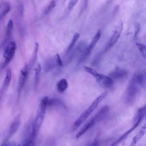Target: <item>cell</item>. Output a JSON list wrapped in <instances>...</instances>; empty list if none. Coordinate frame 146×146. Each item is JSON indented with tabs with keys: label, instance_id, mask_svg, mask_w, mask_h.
<instances>
[{
	"label": "cell",
	"instance_id": "obj_1",
	"mask_svg": "<svg viewBox=\"0 0 146 146\" xmlns=\"http://www.w3.org/2000/svg\"><path fill=\"white\" fill-rule=\"evenodd\" d=\"M48 98L47 96L44 97L39 106V108L36 113V115L35 116L34 123L33 124V128H32V131L31 133L30 137L35 140L36 139L39 131L40 130V127L43 123L44 115L46 113V111L47 109V102H48Z\"/></svg>",
	"mask_w": 146,
	"mask_h": 146
},
{
	"label": "cell",
	"instance_id": "obj_2",
	"mask_svg": "<svg viewBox=\"0 0 146 146\" xmlns=\"http://www.w3.org/2000/svg\"><path fill=\"white\" fill-rule=\"evenodd\" d=\"M108 91H106L99 95L90 105L87 109H86L80 115V116L76 120L74 124H73V129H75L78 127H79L82 123H83L90 116V115L92 113V112L98 106L99 104L102 102L107 96Z\"/></svg>",
	"mask_w": 146,
	"mask_h": 146
},
{
	"label": "cell",
	"instance_id": "obj_3",
	"mask_svg": "<svg viewBox=\"0 0 146 146\" xmlns=\"http://www.w3.org/2000/svg\"><path fill=\"white\" fill-rule=\"evenodd\" d=\"M110 108L108 106H106L102 108L91 119H90L79 131L76 133V138L80 137L84 133H85L89 129L94 126L95 123L102 120L108 113Z\"/></svg>",
	"mask_w": 146,
	"mask_h": 146
},
{
	"label": "cell",
	"instance_id": "obj_4",
	"mask_svg": "<svg viewBox=\"0 0 146 146\" xmlns=\"http://www.w3.org/2000/svg\"><path fill=\"white\" fill-rule=\"evenodd\" d=\"M145 115V107L144 106L143 107L140 108L136 112V114L135 116L134 119V124L133 125L128 129L127 132L123 133L120 137H119L117 140H116L111 146H117L122 141H123L131 133L137 126L140 124L141 121L143 120Z\"/></svg>",
	"mask_w": 146,
	"mask_h": 146
},
{
	"label": "cell",
	"instance_id": "obj_5",
	"mask_svg": "<svg viewBox=\"0 0 146 146\" xmlns=\"http://www.w3.org/2000/svg\"><path fill=\"white\" fill-rule=\"evenodd\" d=\"M83 68L86 72L92 75L95 78L97 82L102 87L109 88L113 86V80H112V79L109 76L99 73L94 68L86 66H84Z\"/></svg>",
	"mask_w": 146,
	"mask_h": 146
},
{
	"label": "cell",
	"instance_id": "obj_6",
	"mask_svg": "<svg viewBox=\"0 0 146 146\" xmlns=\"http://www.w3.org/2000/svg\"><path fill=\"white\" fill-rule=\"evenodd\" d=\"M140 87L141 86L132 78L127 90L126 102L127 103L132 104L135 102Z\"/></svg>",
	"mask_w": 146,
	"mask_h": 146
},
{
	"label": "cell",
	"instance_id": "obj_7",
	"mask_svg": "<svg viewBox=\"0 0 146 146\" xmlns=\"http://www.w3.org/2000/svg\"><path fill=\"white\" fill-rule=\"evenodd\" d=\"M17 50L16 44L14 41L10 42L6 47L3 53L4 62L2 64V67L5 68L13 60Z\"/></svg>",
	"mask_w": 146,
	"mask_h": 146
},
{
	"label": "cell",
	"instance_id": "obj_8",
	"mask_svg": "<svg viewBox=\"0 0 146 146\" xmlns=\"http://www.w3.org/2000/svg\"><path fill=\"white\" fill-rule=\"evenodd\" d=\"M29 72V68L28 64H25L21 70L19 76L18 82V94L19 96L21 91L25 87L27 78Z\"/></svg>",
	"mask_w": 146,
	"mask_h": 146
},
{
	"label": "cell",
	"instance_id": "obj_9",
	"mask_svg": "<svg viewBox=\"0 0 146 146\" xmlns=\"http://www.w3.org/2000/svg\"><path fill=\"white\" fill-rule=\"evenodd\" d=\"M101 35H102L101 30L99 29L98 30L96 33L95 34L90 44L88 45V46L87 47H86L85 50L83 52V54L82 55V56L80 58V62H82V61L85 60L87 58V56L90 55L91 51H92V50L93 49V48L94 47L95 44L97 43L98 41L100 38Z\"/></svg>",
	"mask_w": 146,
	"mask_h": 146
},
{
	"label": "cell",
	"instance_id": "obj_10",
	"mask_svg": "<svg viewBox=\"0 0 146 146\" xmlns=\"http://www.w3.org/2000/svg\"><path fill=\"white\" fill-rule=\"evenodd\" d=\"M123 29V23L122 22H120L117 24V25L116 26L114 31L112 33V34L109 40L107 48H111L116 43L121 34Z\"/></svg>",
	"mask_w": 146,
	"mask_h": 146
},
{
	"label": "cell",
	"instance_id": "obj_11",
	"mask_svg": "<svg viewBox=\"0 0 146 146\" xmlns=\"http://www.w3.org/2000/svg\"><path fill=\"white\" fill-rule=\"evenodd\" d=\"M20 123H21L20 116H19V115H18L14 119L13 121L12 122V123H11V125H10V128L9 129L6 138V139L4 141L8 140L10 138L17 132V129H18V128L19 127Z\"/></svg>",
	"mask_w": 146,
	"mask_h": 146
},
{
	"label": "cell",
	"instance_id": "obj_12",
	"mask_svg": "<svg viewBox=\"0 0 146 146\" xmlns=\"http://www.w3.org/2000/svg\"><path fill=\"white\" fill-rule=\"evenodd\" d=\"M11 79H12V74H11V70H10V68H7L6 71L5 76L4 78L3 86H2V88H1L4 92H5L7 90L9 86H10V82L11 81Z\"/></svg>",
	"mask_w": 146,
	"mask_h": 146
},
{
	"label": "cell",
	"instance_id": "obj_13",
	"mask_svg": "<svg viewBox=\"0 0 146 146\" xmlns=\"http://www.w3.org/2000/svg\"><path fill=\"white\" fill-rule=\"evenodd\" d=\"M145 131H146L145 125H144L141 128V129L138 132V133L133 137L131 143V146H135L137 144V143L140 140V139L144 136L145 133Z\"/></svg>",
	"mask_w": 146,
	"mask_h": 146
},
{
	"label": "cell",
	"instance_id": "obj_14",
	"mask_svg": "<svg viewBox=\"0 0 146 146\" xmlns=\"http://www.w3.org/2000/svg\"><path fill=\"white\" fill-rule=\"evenodd\" d=\"M127 74V72L126 71L121 70V69H117L113 72H112L110 74V76H109L112 79V80H118L120 79L124 76H125Z\"/></svg>",
	"mask_w": 146,
	"mask_h": 146
},
{
	"label": "cell",
	"instance_id": "obj_15",
	"mask_svg": "<svg viewBox=\"0 0 146 146\" xmlns=\"http://www.w3.org/2000/svg\"><path fill=\"white\" fill-rule=\"evenodd\" d=\"M11 6L8 2H3L0 4V21L10 11Z\"/></svg>",
	"mask_w": 146,
	"mask_h": 146
},
{
	"label": "cell",
	"instance_id": "obj_16",
	"mask_svg": "<svg viewBox=\"0 0 146 146\" xmlns=\"http://www.w3.org/2000/svg\"><path fill=\"white\" fill-rule=\"evenodd\" d=\"M38 49H39V44L37 42L35 43L34 44V51L31 56V58L30 59V63L29 66V70L34 66V64H35V62L36 61L37 59V56H38Z\"/></svg>",
	"mask_w": 146,
	"mask_h": 146
},
{
	"label": "cell",
	"instance_id": "obj_17",
	"mask_svg": "<svg viewBox=\"0 0 146 146\" xmlns=\"http://www.w3.org/2000/svg\"><path fill=\"white\" fill-rule=\"evenodd\" d=\"M40 72H41V66L39 63H38L35 68L34 70V88L35 90L37 89L40 77Z\"/></svg>",
	"mask_w": 146,
	"mask_h": 146
},
{
	"label": "cell",
	"instance_id": "obj_18",
	"mask_svg": "<svg viewBox=\"0 0 146 146\" xmlns=\"http://www.w3.org/2000/svg\"><path fill=\"white\" fill-rule=\"evenodd\" d=\"M13 29V22L11 19H10L8 22L7 27H6V34H5V43H6L9 40V39L11 38L12 31Z\"/></svg>",
	"mask_w": 146,
	"mask_h": 146
},
{
	"label": "cell",
	"instance_id": "obj_19",
	"mask_svg": "<svg viewBox=\"0 0 146 146\" xmlns=\"http://www.w3.org/2000/svg\"><path fill=\"white\" fill-rule=\"evenodd\" d=\"M68 84L66 79H60L56 84V88L59 92H64L68 88Z\"/></svg>",
	"mask_w": 146,
	"mask_h": 146
},
{
	"label": "cell",
	"instance_id": "obj_20",
	"mask_svg": "<svg viewBox=\"0 0 146 146\" xmlns=\"http://www.w3.org/2000/svg\"><path fill=\"white\" fill-rule=\"evenodd\" d=\"M79 36H80V34H79V33H75V34L74 35V36H73L72 39H71V42H70V44H69V46H68V48H67V52L70 51V50H72V48L74 47V46H75V43H76L77 40H78V39L79 38Z\"/></svg>",
	"mask_w": 146,
	"mask_h": 146
},
{
	"label": "cell",
	"instance_id": "obj_21",
	"mask_svg": "<svg viewBox=\"0 0 146 146\" xmlns=\"http://www.w3.org/2000/svg\"><path fill=\"white\" fill-rule=\"evenodd\" d=\"M55 66L54 60L52 59H50L44 63V70L45 71H49L51 69H52Z\"/></svg>",
	"mask_w": 146,
	"mask_h": 146
},
{
	"label": "cell",
	"instance_id": "obj_22",
	"mask_svg": "<svg viewBox=\"0 0 146 146\" xmlns=\"http://www.w3.org/2000/svg\"><path fill=\"white\" fill-rule=\"evenodd\" d=\"M136 46L137 47L140 54L141 55V56L143 58H145L146 57V47L145 45L143 43H136Z\"/></svg>",
	"mask_w": 146,
	"mask_h": 146
},
{
	"label": "cell",
	"instance_id": "obj_23",
	"mask_svg": "<svg viewBox=\"0 0 146 146\" xmlns=\"http://www.w3.org/2000/svg\"><path fill=\"white\" fill-rule=\"evenodd\" d=\"M62 103L60 100L58 99H48L47 102V106H56L60 105Z\"/></svg>",
	"mask_w": 146,
	"mask_h": 146
},
{
	"label": "cell",
	"instance_id": "obj_24",
	"mask_svg": "<svg viewBox=\"0 0 146 146\" xmlns=\"http://www.w3.org/2000/svg\"><path fill=\"white\" fill-rule=\"evenodd\" d=\"M55 4H56V3H55V1H54V0L51 1V2L50 3L49 5H48V7H47V9L45 10V11H44L45 14H48L49 13H50V12L52 11V10L55 7Z\"/></svg>",
	"mask_w": 146,
	"mask_h": 146
},
{
	"label": "cell",
	"instance_id": "obj_25",
	"mask_svg": "<svg viewBox=\"0 0 146 146\" xmlns=\"http://www.w3.org/2000/svg\"><path fill=\"white\" fill-rule=\"evenodd\" d=\"M140 30V25L139 22H135V38H137V36L139 34V31Z\"/></svg>",
	"mask_w": 146,
	"mask_h": 146
},
{
	"label": "cell",
	"instance_id": "obj_26",
	"mask_svg": "<svg viewBox=\"0 0 146 146\" xmlns=\"http://www.w3.org/2000/svg\"><path fill=\"white\" fill-rule=\"evenodd\" d=\"M18 144L14 141H10L9 140L4 141L0 146H18Z\"/></svg>",
	"mask_w": 146,
	"mask_h": 146
},
{
	"label": "cell",
	"instance_id": "obj_27",
	"mask_svg": "<svg viewBox=\"0 0 146 146\" xmlns=\"http://www.w3.org/2000/svg\"><path fill=\"white\" fill-rule=\"evenodd\" d=\"M79 0H70V2L68 4V10L69 11L71 10L76 5V3L78 2Z\"/></svg>",
	"mask_w": 146,
	"mask_h": 146
},
{
	"label": "cell",
	"instance_id": "obj_28",
	"mask_svg": "<svg viewBox=\"0 0 146 146\" xmlns=\"http://www.w3.org/2000/svg\"><path fill=\"white\" fill-rule=\"evenodd\" d=\"M55 62L56 64L59 66H63V62L61 59V58L60 55L58 54H56V58H55Z\"/></svg>",
	"mask_w": 146,
	"mask_h": 146
},
{
	"label": "cell",
	"instance_id": "obj_29",
	"mask_svg": "<svg viewBox=\"0 0 146 146\" xmlns=\"http://www.w3.org/2000/svg\"><path fill=\"white\" fill-rule=\"evenodd\" d=\"M90 146H99V141L98 138H95Z\"/></svg>",
	"mask_w": 146,
	"mask_h": 146
},
{
	"label": "cell",
	"instance_id": "obj_30",
	"mask_svg": "<svg viewBox=\"0 0 146 146\" xmlns=\"http://www.w3.org/2000/svg\"><path fill=\"white\" fill-rule=\"evenodd\" d=\"M88 0H85L84 1V5H85V8L87 7V4H88Z\"/></svg>",
	"mask_w": 146,
	"mask_h": 146
}]
</instances>
